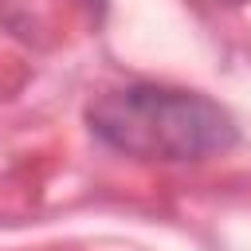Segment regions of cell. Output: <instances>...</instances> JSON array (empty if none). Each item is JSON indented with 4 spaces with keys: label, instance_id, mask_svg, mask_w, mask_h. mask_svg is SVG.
I'll use <instances>...</instances> for the list:
<instances>
[{
    "label": "cell",
    "instance_id": "1",
    "mask_svg": "<svg viewBox=\"0 0 251 251\" xmlns=\"http://www.w3.org/2000/svg\"><path fill=\"white\" fill-rule=\"evenodd\" d=\"M90 133L141 161H204L235 145V122L196 90L133 82L102 94L86 110Z\"/></svg>",
    "mask_w": 251,
    "mask_h": 251
}]
</instances>
